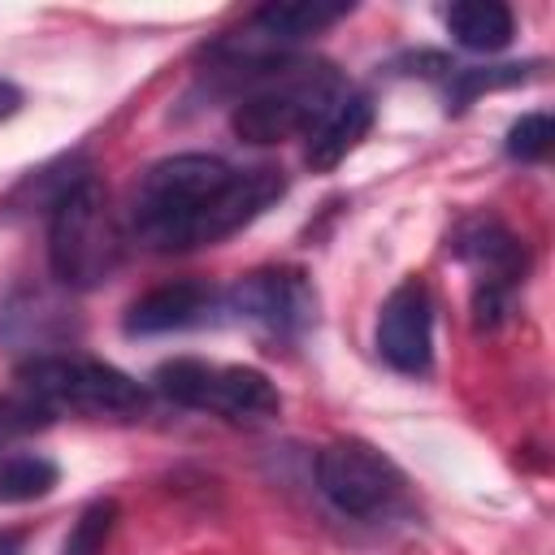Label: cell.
<instances>
[{
  "label": "cell",
  "mask_w": 555,
  "mask_h": 555,
  "mask_svg": "<svg viewBox=\"0 0 555 555\" xmlns=\"http://www.w3.org/2000/svg\"><path fill=\"white\" fill-rule=\"evenodd\" d=\"M282 195L286 178L269 165L234 169L208 152H173L143 169L126 221L152 251H191L238 234Z\"/></svg>",
  "instance_id": "1"
},
{
  "label": "cell",
  "mask_w": 555,
  "mask_h": 555,
  "mask_svg": "<svg viewBox=\"0 0 555 555\" xmlns=\"http://www.w3.org/2000/svg\"><path fill=\"white\" fill-rule=\"evenodd\" d=\"M347 91H351L347 78L330 61L282 56L278 65L251 78V91L234 104L230 126L243 143L269 147V143L308 134Z\"/></svg>",
  "instance_id": "2"
},
{
  "label": "cell",
  "mask_w": 555,
  "mask_h": 555,
  "mask_svg": "<svg viewBox=\"0 0 555 555\" xmlns=\"http://www.w3.org/2000/svg\"><path fill=\"white\" fill-rule=\"evenodd\" d=\"M13 386L52 421V416H108L126 421L147 408V386L130 373L82 356V351H43L17 364Z\"/></svg>",
  "instance_id": "3"
},
{
  "label": "cell",
  "mask_w": 555,
  "mask_h": 555,
  "mask_svg": "<svg viewBox=\"0 0 555 555\" xmlns=\"http://www.w3.org/2000/svg\"><path fill=\"white\" fill-rule=\"evenodd\" d=\"M121 264V230L108 212L104 186L78 173L48 208V269L69 291H91Z\"/></svg>",
  "instance_id": "4"
},
{
  "label": "cell",
  "mask_w": 555,
  "mask_h": 555,
  "mask_svg": "<svg viewBox=\"0 0 555 555\" xmlns=\"http://www.w3.org/2000/svg\"><path fill=\"white\" fill-rule=\"evenodd\" d=\"M152 382L165 399L225 421H269L282 412V390L251 364H212V360L178 356L156 364Z\"/></svg>",
  "instance_id": "5"
},
{
  "label": "cell",
  "mask_w": 555,
  "mask_h": 555,
  "mask_svg": "<svg viewBox=\"0 0 555 555\" xmlns=\"http://www.w3.org/2000/svg\"><path fill=\"white\" fill-rule=\"evenodd\" d=\"M317 490L343 516L373 520L403 499V473L364 438H334L317 451Z\"/></svg>",
  "instance_id": "6"
},
{
  "label": "cell",
  "mask_w": 555,
  "mask_h": 555,
  "mask_svg": "<svg viewBox=\"0 0 555 555\" xmlns=\"http://www.w3.org/2000/svg\"><path fill=\"white\" fill-rule=\"evenodd\" d=\"M455 256L473 269V325L499 330L516 308V291L529 264L520 238L494 217H473L455 230Z\"/></svg>",
  "instance_id": "7"
},
{
  "label": "cell",
  "mask_w": 555,
  "mask_h": 555,
  "mask_svg": "<svg viewBox=\"0 0 555 555\" xmlns=\"http://www.w3.org/2000/svg\"><path fill=\"white\" fill-rule=\"evenodd\" d=\"M225 312L260 325L278 338H299L317 321V291L304 269H251L225 291Z\"/></svg>",
  "instance_id": "8"
},
{
  "label": "cell",
  "mask_w": 555,
  "mask_h": 555,
  "mask_svg": "<svg viewBox=\"0 0 555 555\" xmlns=\"http://www.w3.org/2000/svg\"><path fill=\"white\" fill-rule=\"evenodd\" d=\"M377 356L408 377L429 373L434 364V299L421 278L399 282L377 312Z\"/></svg>",
  "instance_id": "9"
},
{
  "label": "cell",
  "mask_w": 555,
  "mask_h": 555,
  "mask_svg": "<svg viewBox=\"0 0 555 555\" xmlns=\"http://www.w3.org/2000/svg\"><path fill=\"white\" fill-rule=\"evenodd\" d=\"M221 312H225V291H217L208 282H165V286H152L147 295H139L126 308L121 330L130 338L182 334V330L212 325Z\"/></svg>",
  "instance_id": "10"
},
{
  "label": "cell",
  "mask_w": 555,
  "mask_h": 555,
  "mask_svg": "<svg viewBox=\"0 0 555 555\" xmlns=\"http://www.w3.org/2000/svg\"><path fill=\"white\" fill-rule=\"evenodd\" d=\"M347 13H351V4H343V0H269L247 17V30L256 43L286 52L291 43L343 22Z\"/></svg>",
  "instance_id": "11"
},
{
  "label": "cell",
  "mask_w": 555,
  "mask_h": 555,
  "mask_svg": "<svg viewBox=\"0 0 555 555\" xmlns=\"http://www.w3.org/2000/svg\"><path fill=\"white\" fill-rule=\"evenodd\" d=\"M373 126V100L364 91H347L312 130H308V147H304V160L312 173H330L334 165H343L360 139L369 134Z\"/></svg>",
  "instance_id": "12"
},
{
  "label": "cell",
  "mask_w": 555,
  "mask_h": 555,
  "mask_svg": "<svg viewBox=\"0 0 555 555\" xmlns=\"http://www.w3.org/2000/svg\"><path fill=\"white\" fill-rule=\"evenodd\" d=\"M447 30L468 52H503L516 35V17L499 0H460L447 9Z\"/></svg>",
  "instance_id": "13"
},
{
  "label": "cell",
  "mask_w": 555,
  "mask_h": 555,
  "mask_svg": "<svg viewBox=\"0 0 555 555\" xmlns=\"http://www.w3.org/2000/svg\"><path fill=\"white\" fill-rule=\"evenodd\" d=\"M56 481H61V468L39 451L0 455V503H35L52 494Z\"/></svg>",
  "instance_id": "14"
},
{
  "label": "cell",
  "mask_w": 555,
  "mask_h": 555,
  "mask_svg": "<svg viewBox=\"0 0 555 555\" xmlns=\"http://www.w3.org/2000/svg\"><path fill=\"white\" fill-rule=\"evenodd\" d=\"M538 65H490V69H473V65H447V108H464L473 95L494 91V87H512L520 78H529Z\"/></svg>",
  "instance_id": "15"
},
{
  "label": "cell",
  "mask_w": 555,
  "mask_h": 555,
  "mask_svg": "<svg viewBox=\"0 0 555 555\" xmlns=\"http://www.w3.org/2000/svg\"><path fill=\"white\" fill-rule=\"evenodd\" d=\"M113 525H117V499H91L78 512V520L69 525V533L61 542V555H104Z\"/></svg>",
  "instance_id": "16"
},
{
  "label": "cell",
  "mask_w": 555,
  "mask_h": 555,
  "mask_svg": "<svg viewBox=\"0 0 555 555\" xmlns=\"http://www.w3.org/2000/svg\"><path fill=\"white\" fill-rule=\"evenodd\" d=\"M555 139V121L551 113H525L512 130H507V156L512 160H542L551 152Z\"/></svg>",
  "instance_id": "17"
},
{
  "label": "cell",
  "mask_w": 555,
  "mask_h": 555,
  "mask_svg": "<svg viewBox=\"0 0 555 555\" xmlns=\"http://www.w3.org/2000/svg\"><path fill=\"white\" fill-rule=\"evenodd\" d=\"M17 108H22V91L9 78H0V121H9Z\"/></svg>",
  "instance_id": "18"
},
{
  "label": "cell",
  "mask_w": 555,
  "mask_h": 555,
  "mask_svg": "<svg viewBox=\"0 0 555 555\" xmlns=\"http://www.w3.org/2000/svg\"><path fill=\"white\" fill-rule=\"evenodd\" d=\"M0 555H22V533H0Z\"/></svg>",
  "instance_id": "19"
}]
</instances>
